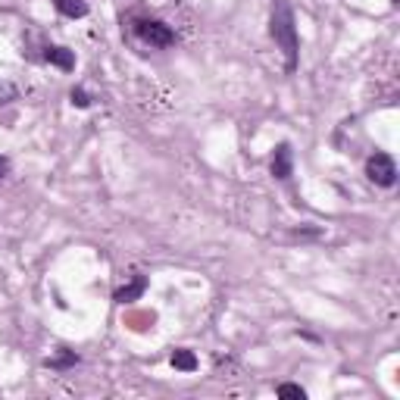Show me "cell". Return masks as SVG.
Segmentation results:
<instances>
[{
	"instance_id": "10",
	"label": "cell",
	"mask_w": 400,
	"mask_h": 400,
	"mask_svg": "<svg viewBox=\"0 0 400 400\" xmlns=\"http://www.w3.org/2000/svg\"><path fill=\"white\" fill-rule=\"evenodd\" d=\"M69 101L75 103L78 109H88L91 107V97H88V91H82V88H72V94H69Z\"/></svg>"
},
{
	"instance_id": "3",
	"label": "cell",
	"mask_w": 400,
	"mask_h": 400,
	"mask_svg": "<svg viewBox=\"0 0 400 400\" xmlns=\"http://www.w3.org/2000/svg\"><path fill=\"white\" fill-rule=\"evenodd\" d=\"M366 176H369V182H375L379 188H394V185H397V163H394V156L372 154L366 160Z\"/></svg>"
},
{
	"instance_id": "8",
	"label": "cell",
	"mask_w": 400,
	"mask_h": 400,
	"mask_svg": "<svg viewBox=\"0 0 400 400\" xmlns=\"http://www.w3.org/2000/svg\"><path fill=\"white\" fill-rule=\"evenodd\" d=\"M172 366L176 369H182V372H194L197 369V357H194V350H176L172 353Z\"/></svg>"
},
{
	"instance_id": "2",
	"label": "cell",
	"mask_w": 400,
	"mask_h": 400,
	"mask_svg": "<svg viewBox=\"0 0 400 400\" xmlns=\"http://www.w3.org/2000/svg\"><path fill=\"white\" fill-rule=\"evenodd\" d=\"M135 34L144 44H150V48H172L176 44V32L166 22H156V19H138Z\"/></svg>"
},
{
	"instance_id": "1",
	"label": "cell",
	"mask_w": 400,
	"mask_h": 400,
	"mask_svg": "<svg viewBox=\"0 0 400 400\" xmlns=\"http://www.w3.org/2000/svg\"><path fill=\"white\" fill-rule=\"evenodd\" d=\"M269 34H272V41L278 44V50L285 54V69L294 72L300 60V41H297V25H294V10L288 0H275L272 3Z\"/></svg>"
},
{
	"instance_id": "7",
	"label": "cell",
	"mask_w": 400,
	"mask_h": 400,
	"mask_svg": "<svg viewBox=\"0 0 400 400\" xmlns=\"http://www.w3.org/2000/svg\"><path fill=\"white\" fill-rule=\"evenodd\" d=\"M54 7L60 10L63 16H69V19H82V16H88V3H85V0H54Z\"/></svg>"
},
{
	"instance_id": "14",
	"label": "cell",
	"mask_w": 400,
	"mask_h": 400,
	"mask_svg": "<svg viewBox=\"0 0 400 400\" xmlns=\"http://www.w3.org/2000/svg\"><path fill=\"white\" fill-rule=\"evenodd\" d=\"M391 3H397V0H391Z\"/></svg>"
},
{
	"instance_id": "13",
	"label": "cell",
	"mask_w": 400,
	"mask_h": 400,
	"mask_svg": "<svg viewBox=\"0 0 400 400\" xmlns=\"http://www.w3.org/2000/svg\"><path fill=\"white\" fill-rule=\"evenodd\" d=\"M7 172H10V160L7 156H0V176H7Z\"/></svg>"
},
{
	"instance_id": "5",
	"label": "cell",
	"mask_w": 400,
	"mask_h": 400,
	"mask_svg": "<svg viewBox=\"0 0 400 400\" xmlns=\"http://www.w3.org/2000/svg\"><path fill=\"white\" fill-rule=\"evenodd\" d=\"M144 291H147V278H144V275H135V278H131V285L119 288V291H116L113 297H116V304H131V300H138Z\"/></svg>"
},
{
	"instance_id": "6",
	"label": "cell",
	"mask_w": 400,
	"mask_h": 400,
	"mask_svg": "<svg viewBox=\"0 0 400 400\" xmlns=\"http://www.w3.org/2000/svg\"><path fill=\"white\" fill-rule=\"evenodd\" d=\"M44 60L54 63V66L63 69V72H72V69H75V54H72V50H66V48H48V50H44Z\"/></svg>"
},
{
	"instance_id": "12",
	"label": "cell",
	"mask_w": 400,
	"mask_h": 400,
	"mask_svg": "<svg viewBox=\"0 0 400 400\" xmlns=\"http://www.w3.org/2000/svg\"><path fill=\"white\" fill-rule=\"evenodd\" d=\"M16 85H10V82H0V103H10V101H16Z\"/></svg>"
},
{
	"instance_id": "9",
	"label": "cell",
	"mask_w": 400,
	"mask_h": 400,
	"mask_svg": "<svg viewBox=\"0 0 400 400\" xmlns=\"http://www.w3.org/2000/svg\"><path fill=\"white\" fill-rule=\"evenodd\" d=\"M278 397H285V400H304L306 391L300 385H291V381H285V385H278Z\"/></svg>"
},
{
	"instance_id": "11",
	"label": "cell",
	"mask_w": 400,
	"mask_h": 400,
	"mask_svg": "<svg viewBox=\"0 0 400 400\" xmlns=\"http://www.w3.org/2000/svg\"><path fill=\"white\" fill-rule=\"evenodd\" d=\"M75 363H78L75 353H66V357H60V359H48V366H54V369H66V366H75Z\"/></svg>"
},
{
	"instance_id": "4",
	"label": "cell",
	"mask_w": 400,
	"mask_h": 400,
	"mask_svg": "<svg viewBox=\"0 0 400 400\" xmlns=\"http://www.w3.org/2000/svg\"><path fill=\"white\" fill-rule=\"evenodd\" d=\"M269 169H272V176H275L278 182H288V178L294 176V154H291L288 144H278V147H275Z\"/></svg>"
}]
</instances>
